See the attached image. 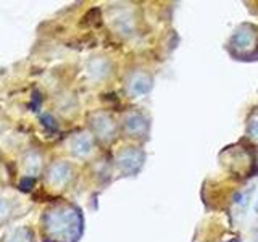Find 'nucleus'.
Instances as JSON below:
<instances>
[{
    "mask_svg": "<svg viewBox=\"0 0 258 242\" xmlns=\"http://www.w3.org/2000/svg\"><path fill=\"white\" fill-rule=\"evenodd\" d=\"M45 226L50 236L53 234L60 237H76L79 229V216L76 212H71L68 208H60L47 215Z\"/></svg>",
    "mask_w": 258,
    "mask_h": 242,
    "instance_id": "nucleus-1",
    "label": "nucleus"
},
{
    "mask_svg": "<svg viewBox=\"0 0 258 242\" xmlns=\"http://www.w3.org/2000/svg\"><path fill=\"white\" fill-rule=\"evenodd\" d=\"M142 160H144L142 152L134 150V149H127L118 155V166L126 173H134L141 168Z\"/></svg>",
    "mask_w": 258,
    "mask_h": 242,
    "instance_id": "nucleus-2",
    "label": "nucleus"
},
{
    "mask_svg": "<svg viewBox=\"0 0 258 242\" xmlns=\"http://www.w3.org/2000/svg\"><path fill=\"white\" fill-rule=\"evenodd\" d=\"M94 128H95V133L99 134V137L103 141H110L113 134H115V123H113L111 118L107 115H97L94 119Z\"/></svg>",
    "mask_w": 258,
    "mask_h": 242,
    "instance_id": "nucleus-3",
    "label": "nucleus"
},
{
    "mask_svg": "<svg viewBox=\"0 0 258 242\" xmlns=\"http://www.w3.org/2000/svg\"><path fill=\"white\" fill-rule=\"evenodd\" d=\"M127 89H129V94L131 95H144L147 94L150 89H152V79L144 75V73H139V75H134L131 78L127 84Z\"/></svg>",
    "mask_w": 258,
    "mask_h": 242,
    "instance_id": "nucleus-4",
    "label": "nucleus"
},
{
    "mask_svg": "<svg viewBox=\"0 0 258 242\" xmlns=\"http://www.w3.org/2000/svg\"><path fill=\"white\" fill-rule=\"evenodd\" d=\"M70 150L78 157H86L92 150V139L87 134H76L70 142Z\"/></svg>",
    "mask_w": 258,
    "mask_h": 242,
    "instance_id": "nucleus-5",
    "label": "nucleus"
},
{
    "mask_svg": "<svg viewBox=\"0 0 258 242\" xmlns=\"http://www.w3.org/2000/svg\"><path fill=\"white\" fill-rule=\"evenodd\" d=\"M71 177V168L67 163H56L50 168L48 173V181L53 186H63L67 184L68 179Z\"/></svg>",
    "mask_w": 258,
    "mask_h": 242,
    "instance_id": "nucleus-6",
    "label": "nucleus"
},
{
    "mask_svg": "<svg viewBox=\"0 0 258 242\" xmlns=\"http://www.w3.org/2000/svg\"><path fill=\"white\" fill-rule=\"evenodd\" d=\"M89 76H92L94 79H100L108 73V62L105 58H94L89 62L87 67Z\"/></svg>",
    "mask_w": 258,
    "mask_h": 242,
    "instance_id": "nucleus-7",
    "label": "nucleus"
},
{
    "mask_svg": "<svg viewBox=\"0 0 258 242\" xmlns=\"http://www.w3.org/2000/svg\"><path fill=\"white\" fill-rule=\"evenodd\" d=\"M124 125L129 134H141L145 129V119L141 115H137V113H133V115H129L126 118Z\"/></svg>",
    "mask_w": 258,
    "mask_h": 242,
    "instance_id": "nucleus-8",
    "label": "nucleus"
},
{
    "mask_svg": "<svg viewBox=\"0 0 258 242\" xmlns=\"http://www.w3.org/2000/svg\"><path fill=\"white\" fill-rule=\"evenodd\" d=\"M250 131H252L253 137H256V139H258V119L253 121V125H252V128H250Z\"/></svg>",
    "mask_w": 258,
    "mask_h": 242,
    "instance_id": "nucleus-9",
    "label": "nucleus"
},
{
    "mask_svg": "<svg viewBox=\"0 0 258 242\" xmlns=\"http://www.w3.org/2000/svg\"><path fill=\"white\" fill-rule=\"evenodd\" d=\"M256 212H258V204H256Z\"/></svg>",
    "mask_w": 258,
    "mask_h": 242,
    "instance_id": "nucleus-10",
    "label": "nucleus"
}]
</instances>
